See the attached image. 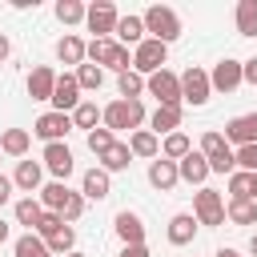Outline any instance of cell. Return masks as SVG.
Masks as SVG:
<instances>
[{
  "instance_id": "6da1fadb",
  "label": "cell",
  "mask_w": 257,
  "mask_h": 257,
  "mask_svg": "<svg viewBox=\"0 0 257 257\" xmlns=\"http://www.w3.org/2000/svg\"><path fill=\"white\" fill-rule=\"evenodd\" d=\"M145 32L153 36V40H161V44H173L177 36H181V16L169 8V4H153V8H145Z\"/></svg>"
},
{
  "instance_id": "7a4b0ae2",
  "label": "cell",
  "mask_w": 257,
  "mask_h": 257,
  "mask_svg": "<svg viewBox=\"0 0 257 257\" xmlns=\"http://www.w3.org/2000/svg\"><path fill=\"white\" fill-rule=\"evenodd\" d=\"M145 124V104L141 100H112L104 104V128L108 133H120V128H141Z\"/></svg>"
},
{
  "instance_id": "3957f363",
  "label": "cell",
  "mask_w": 257,
  "mask_h": 257,
  "mask_svg": "<svg viewBox=\"0 0 257 257\" xmlns=\"http://www.w3.org/2000/svg\"><path fill=\"white\" fill-rule=\"evenodd\" d=\"M165 60H169V44H161V40H153V36H145V40L133 48V72H141V76L161 72Z\"/></svg>"
},
{
  "instance_id": "277c9868",
  "label": "cell",
  "mask_w": 257,
  "mask_h": 257,
  "mask_svg": "<svg viewBox=\"0 0 257 257\" xmlns=\"http://www.w3.org/2000/svg\"><path fill=\"white\" fill-rule=\"evenodd\" d=\"M145 92L157 96V104H169V108H181V104H185V100H181V76L169 72V68L145 76Z\"/></svg>"
},
{
  "instance_id": "5b68a950",
  "label": "cell",
  "mask_w": 257,
  "mask_h": 257,
  "mask_svg": "<svg viewBox=\"0 0 257 257\" xmlns=\"http://www.w3.org/2000/svg\"><path fill=\"white\" fill-rule=\"evenodd\" d=\"M193 217H197V225H225V197L217 193V189H197V197H193Z\"/></svg>"
},
{
  "instance_id": "8992f818",
  "label": "cell",
  "mask_w": 257,
  "mask_h": 257,
  "mask_svg": "<svg viewBox=\"0 0 257 257\" xmlns=\"http://www.w3.org/2000/svg\"><path fill=\"white\" fill-rule=\"evenodd\" d=\"M209 92H213V84H209V72L205 68H185L181 72V100L185 104H193V108H201L205 100H209Z\"/></svg>"
},
{
  "instance_id": "52a82bcc",
  "label": "cell",
  "mask_w": 257,
  "mask_h": 257,
  "mask_svg": "<svg viewBox=\"0 0 257 257\" xmlns=\"http://www.w3.org/2000/svg\"><path fill=\"white\" fill-rule=\"evenodd\" d=\"M72 128H76V124H72V116H68V112H56V108H52V112H44V116H36V124H32V133H36L44 145L64 141Z\"/></svg>"
},
{
  "instance_id": "ba28073f",
  "label": "cell",
  "mask_w": 257,
  "mask_h": 257,
  "mask_svg": "<svg viewBox=\"0 0 257 257\" xmlns=\"http://www.w3.org/2000/svg\"><path fill=\"white\" fill-rule=\"evenodd\" d=\"M84 24H88V32H96V36H112L116 24H120V12H116L112 0H96V4H88Z\"/></svg>"
},
{
  "instance_id": "9c48e42d",
  "label": "cell",
  "mask_w": 257,
  "mask_h": 257,
  "mask_svg": "<svg viewBox=\"0 0 257 257\" xmlns=\"http://www.w3.org/2000/svg\"><path fill=\"white\" fill-rule=\"evenodd\" d=\"M209 84H213L217 92H233V88H241V84H245L241 60H233V56L217 60V64H213V72H209Z\"/></svg>"
},
{
  "instance_id": "30bf717a",
  "label": "cell",
  "mask_w": 257,
  "mask_h": 257,
  "mask_svg": "<svg viewBox=\"0 0 257 257\" xmlns=\"http://www.w3.org/2000/svg\"><path fill=\"white\" fill-rule=\"evenodd\" d=\"M76 104H80V84H76V72L56 76V88H52V108L72 116V108H76Z\"/></svg>"
},
{
  "instance_id": "8fae6325",
  "label": "cell",
  "mask_w": 257,
  "mask_h": 257,
  "mask_svg": "<svg viewBox=\"0 0 257 257\" xmlns=\"http://www.w3.org/2000/svg\"><path fill=\"white\" fill-rule=\"evenodd\" d=\"M44 169H48L56 181H68V173L76 169V161H72V149H68L64 141H56V145H44Z\"/></svg>"
},
{
  "instance_id": "7c38bea8",
  "label": "cell",
  "mask_w": 257,
  "mask_h": 257,
  "mask_svg": "<svg viewBox=\"0 0 257 257\" xmlns=\"http://www.w3.org/2000/svg\"><path fill=\"white\" fill-rule=\"evenodd\" d=\"M225 141L229 145H257V112H245V116H233L225 124Z\"/></svg>"
},
{
  "instance_id": "4fadbf2b",
  "label": "cell",
  "mask_w": 257,
  "mask_h": 257,
  "mask_svg": "<svg viewBox=\"0 0 257 257\" xmlns=\"http://www.w3.org/2000/svg\"><path fill=\"white\" fill-rule=\"evenodd\" d=\"M112 229H116L120 245H145V221H141L137 213L120 209V213H116V221H112Z\"/></svg>"
},
{
  "instance_id": "5bb4252c",
  "label": "cell",
  "mask_w": 257,
  "mask_h": 257,
  "mask_svg": "<svg viewBox=\"0 0 257 257\" xmlns=\"http://www.w3.org/2000/svg\"><path fill=\"white\" fill-rule=\"evenodd\" d=\"M177 173H181V181H189V185H201V189H205V181H209V161H205V153H201V149H193L185 161H177Z\"/></svg>"
},
{
  "instance_id": "9a60e30c",
  "label": "cell",
  "mask_w": 257,
  "mask_h": 257,
  "mask_svg": "<svg viewBox=\"0 0 257 257\" xmlns=\"http://www.w3.org/2000/svg\"><path fill=\"white\" fill-rule=\"evenodd\" d=\"M80 193H84V201H104V197L112 193V181H108V173H104L100 165H92V169L80 177Z\"/></svg>"
},
{
  "instance_id": "2e32d148",
  "label": "cell",
  "mask_w": 257,
  "mask_h": 257,
  "mask_svg": "<svg viewBox=\"0 0 257 257\" xmlns=\"http://www.w3.org/2000/svg\"><path fill=\"white\" fill-rule=\"evenodd\" d=\"M52 88H56V72L48 64H36L28 72V96L32 100H52Z\"/></svg>"
},
{
  "instance_id": "e0dca14e",
  "label": "cell",
  "mask_w": 257,
  "mask_h": 257,
  "mask_svg": "<svg viewBox=\"0 0 257 257\" xmlns=\"http://www.w3.org/2000/svg\"><path fill=\"white\" fill-rule=\"evenodd\" d=\"M40 181H44V165H40V161H20L16 173H12V185H16L20 193H28V197L40 189Z\"/></svg>"
},
{
  "instance_id": "ac0fdd59",
  "label": "cell",
  "mask_w": 257,
  "mask_h": 257,
  "mask_svg": "<svg viewBox=\"0 0 257 257\" xmlns=\"http://www.w3.org/2000/svg\"><path fill=\"white\" fill-rule=\"evenodd\" d=\"M177 181H181V173H177V161H165V157L149 161V185H153V189L169 193V189H173Z\"/></svg>"
},
{
  "instance_id": "d6986e66",
  "label": "cell",
  "mask_w": 257,
  "mask_h": 257,
  "mask_svg": "<svg viewBox=\"0 0 257 257\" xmlns=\"http://www.w3.org/2000/svg\"><path fill=\"white\" fill-rule=\"evenodd\" d=\"M197 229H201V225H197L193 213H177V217L169 221V245H177V249H181V245H193Z\"/></svg>"
},
{
  "instance_id": "ffe728a7",
  "label": "cell",
  "mask_w": 257,
  "mask_h": 257,
  "mask_svg": "<svg viewBox=\"0 0 257 257\" xmlns=\"http://www.w3.org/2000/svg\"><path fill=\"white\" fill-rule=\"evenodd\" d=\"M128 149H133V157L157 161V157H161V137H157L153 128H137V133L128 137Z\"/></svg>"
},
{
  "instance_id": "44dd1931",
  "label": "cell",
  "mask_w": 257,
  "mask_h": 257,
  "mask_svg": "<svg viewBox=\"0 0 257 257\" xmlns=\"http://www.w3.org/2000/svg\"><path fill=\"white\" fill-rule=\"evenodd\" d=\"M112 40H116V44H124V48H128V44L137 48V44L145 40V20H141V16H120V24H116Z\"/></svg>"
},
{
  "instance_id": "7402d4cb",
  "label": "cell",
  "mask_w": 257,
  "mask_h": 257,
  "mask_svg": "<svg viewBox=\"0 0 257 257\" xmlns=\"http://www.w3.org/2000/svg\"><path fill=\"white\" fill-rule=\"evenodd\" d=\"M84 52H88V44H84L80 36H72V32H64V36L56 40V56H60L64 64H76V68H80V64H84Z\"/></svg>"
},
{
  "instance_id": "603a6c76",
  "label": "cell",
  "mask_w": 257,
  "mask_h": 257,
  "mask_svg": "<svg viewBox=\"0 0 257 257\" xmlns=\"http://www.w3.org/2000/svg\"><path fill=\"white\" fill-rule=\"evenodd\" d=\"M28 145H32V133L28 128H4L0 133V153L4 157H24Z\"/></svg>"
},
{
  "instance_id": "cb8c5ba5",
  "label": "cell",
  "mask_w": 257,
  "mask_h": 257,
  "mask_svg": "<svg viewBox=\"0 0 257 257\" xmlns=\"http://www.w3.org/2000/svg\"><path fill=\"white\" fill-rule=\"evenodd\" d=\"M149 124H153V133L161 137H169V133H181V108H169V104H157V112L149 116Z\"/></svg>"
},
{
  "instance_id": "d4e9b609",
  "label": "cell",
  "mask_w": 257,
  "mask_h": 257,
  "mask_svg": "<svg viewBox=\"0 0 257 257\" xmlns=\"http://www.w3.org/2000/svg\"><path fill=\"white\" fill-rule=\"evenodd\" d=\"M96 161H100V169H104V173H124V169H128V161H133V149H128V141H116V145H112L104 157H96Z\"/></svg>"
},
{
  "instance_id": "484cf974",
  "label": "cell",
  "mask_w": 257,
  "mask_h": 257,
  "mask_svg": "<svg viewBox=\"0 0 257 257\" xmlns=\"http://www.w3.org/2000/svg\"><path fill=\"white\" fill-rule=\"evenodd\" d=\"M189 153H193L189 133H169V137L161 141V157H165V161H185Z\"/></svg>"
},
{
  "instance_id": "4316f807",
  "label": "cell",
  "mask_w": 257,
  "mask_h": 257,
  "mask_svg": "<svg viewBox=\"0 0 257 257\" xmlns=\"http://www.w3.org/2000/svg\"><path fill=\"white\" fill-rule=\"evenodd\" d=\"M68 185L64 181H48L44 189H40V205H44V213H60L64 209V201H68Z\"/></svg>"
},
{
  "instance_id": "83f0119b",
  "label": "cell",
  "mask_w": 257,
  "mask_h": 257,
  "mask_svg": "<svg viewBox=\"0 0 257 257\" xmlns=\"http://www.w3.org/2000/svg\"><path fill=\"white\" fill-rule=\"evenodd\" d=\"M40 217H44L40 197H20V201H16V225H28V233L40 225Z\"/></svg>"
},
{
  "instance_id": "f1b7e54d",
  "label": "cell",
  "mask_w": 257,
  "mask_h": 257,
  "mask_svg": "<svg viewBox=\"0 0 257 257\" xmlns=\"http://www.w3.org/2000/svg\"><path fill=\"white\" fill-rule=\"evenodd\" d=\"M112 52H116V40H112V36H92L84 60H88V64H112Z\"/></svg>"
},
{
  "instance_id": "f546056e",
  "label": "cell",
  "mask_w": 257,
  "mask_h": 257,
  "mask_svg": "<svg viewBox=\"0 0 257 257\" xmlns=\"http://www.w3.org/2000/svg\"><path fill=\"white\" fill-rule=\"evenodd\" d=\"M96 120H104V108H96L92 100H80V104L72 108V124H76V128L92 133V128H96Z\"/></svg>"
},
{
  "instance_id": "4dcf8cb0",
  "label": "cell",
  "mask_w": 257,
  "mask_h": 257,
  "mask_svg": "<svg viewBox=\"0 0 257 257\" xmlns=\"http://www.w3.org/2000/svg\"><path fill=\"white\" fill-rule=\"evenodd\" d=\"M225 217L233 221V225H257V201H229L225 205Z\"/></svg>"
},
{
  "instance_id": "1f68e13d",
  "label": "cell",
  "mask_w": 257,
  "mask_h": 257,
  "mask_svg": "<svg viewBox=\"0 0 257 257\" xmlns=\"http://www.w3.org/2000/svg\"><path fill=\"white\" fill-rule=\"evenodd\" d=\"M233 20H237L241 36H257V0H241L237 12H233Z\"/></svg>"
},
{
  "instance_id": "d6a6232c",
  "label": "cell",
  "mask_w": 257,
  "mask_h": 257,
  "mask_svg": "<svg viewBox=\"0 0 257 257\" xmlns=\"http://www.w3.org/2000/svg\"><path fill=\"white\" fill-rule=\"evenodd\" d=\"M116 92H120V100H141V92H145V76L141 72H120L116 76Z\"/></svg>"
},
{
  "instance_id": "836d02e7",
  "label": "cell",
  "mask_w": 257,
  "mask_h": 257,
  "mask_svg": "<svg viewBox=\"0 0 257 257\" xmlns=\"http://www.w3.org/2000/svg\"><path fill=\"white\" fill-rule=\"evenodd\" d=\"M12 253H16V257H52V253H48V245H44V237H36V233H24V237H16Z\"/></svg>"
},
{
  "instance_id": "e575fe53",
  "label": "cell",
  "mask_w": 257,
  "mask_h": 257,
  "mask_svg": "<svg viewBox=\"0 0 257 257\" xmlns=\"http://www.w3.org/2000/svg\"><path fill=\"white\" fill-rule=\"evenodd\" d=\"M44 245H48V253H52V257H64V253H72V249H76V229H72V225H64V229H60V233H52Z\"/></svg>"
},
{
  "instance_id": "d590c367",
  "label": "cell",
  "mask_w": 257,
  "mask_h": 257,
  "mask_svg": "<svg viewBox=\"0 0 257 257\" xmlns=\"http://www.w3.org/2000/svg\"><path fill=\"white\" fill-rule=\"evenodd\" d=\"M76 84H80V92H84V88H88V92H96V88L104 84V68H100V64H88V60H84V64L76 68Z\"/></svg>"
},
{
  "instance_id": "8d00e7d4",
  "label": "cell",
  "mask_w": 257,
  "mask_h": 257,
  "mask_svg": "<svg viewBox=\"0 0 257 257\" xmlns=\"http://www.w3.org/2000/svg\"><path fill=\"white\" fill-rule=\"evenodd\" d=\"M253 201V173H229V201Z\"/></svg>"
},
{
  "instance_id": "74e56055",
  "label": "cell",
  "mask_w": 257,
  "mask_h": 257,
  "mask_svg": "<svg viewBox=\"0 0 257 257\" xmlns=\"http://www.w3.org/2000/svg\"><path fill=\"white\" fill-rule=\"evenodd\" d=\"M88 16V4H80V0H60L56 4V20L60 24H80Z\"/></svg>"
},
{
  "instance_id": "f35d334b",
  "label": "cell",
  "mask_w": 257,
  "mask_h": 257,
  "mask_svg": "<svg viewBox=\"0 0 257 257\" xmlns=\"http://www.w3.org/2000/svg\"><path fill=\"white\" fill-rule=\"evenodd\" d=\"M112 145H116V137H112L108 128H92V133H88V153H92V157H104Z\"/></svg>"
},
{
  "instance_id": "ab89813d",
  "label": "cell",
  "mask_w": 257,
  "mask_h": 257,
  "mask_svg": "<svg viewBox=\"0 0 257 257\" xmlns=\"http://www.w3.org/2000/svg\"><path fill=\"white\" fill-rule=\"evenodd\" d=\"M225 149H229L225 133H205V137H201V153H205V161H213V157L225 153Z\"/></svg>"
},
{
  "instance_id": "60d3db41",
  "label": "cell",
  "mask_w": 257,
  "mask_h": 257,
  "mask_svg": "<svg viewBox=\"0 0 257 257\" xmlns=\"http://www.w3.org/2000/svg\"><path fill=\"white\" fill-rule=\"evenodd\" d=\"M60 217H64V225H72V221H80V217H84V193H68V201H64V209H60Z\"/></svg>"
},
{
  "instance_id": "b9f144b4",
  "label": "cell",
  "mask_w": 257,
  "mask_h": 257,
  "mask_svg": "<svg viewBox=\"0 0 257 257\" xmlns=\"http://www.w3.org/2000/svg\"><path fill=\"white\" fill-rule=\"evenodd\" d=\"M60 229H64V217H60V213H44V217H40V225H36L32 233L48 241V237H52V233H60Z\"/></svg>"
},
{
  "instance_id": "7bdbcfd3",
  "label": "cell",
  "mask_w": 257,
  "mask_h": 257,
  "mask_svg": "<svg viewBox=\"0 0 257 257\" xmlns=\"http://www.w3.org/2000/svg\"><path fill=\"white\" fill-rule=\"evenodd\" d=\"M233 157H237L241 173H257V145H241V149H233Z\"/></svg>"
},
{
  "instance_id": "ee69618b",
  "label": "cell",
  "mask_w": 257,
  "mask_h": 257,
  "mask_svg": "<svg viewBox=\"0 0 257 257\" xmlns=\"http://www.w3.org/2000/svg\"><path fill=\"white\" fill-rule=\"evenodd\" d=\"M241 72H245V84H257V56L241 60Z\"/></svg>"
},
{
  "instance_id": "f6af8a7d",
  "label": "cell",
  "mask_w": 257,
  "mask_h": 257,
  "mask_svg": "<svg viewBox=\"0 0 257 257\" xmlns=\"http://www.w3.org/2000/svg\"><path fill=\"white\" fill-rule=\"evenodd\" d=\"M12 189H16V185H12V177H4V173H0V205H8V201H12Z\"/></svg>"
},
{
  "instance_id": "bcb514c9",
  "label": "cell",
  "mask_w": 257,
  "mask_h": 257,
  "mask_svg": "<svg viewBox=\"0 0 257 257\" xmlns=\"http://www.w3.org/2000/svg\"><path fill=\"white\" fill-rule=\"evenodd\" d=\"M116 257H149V249H145V245H124Z\"/></svg>"
},
{
  "instance_id": "7dc6e473",
  "label": "cell",
  "mask_w": 257,
  "mask_h": 257,
  "mask_svg": "<svg viewBox=\"0 0 257 257\" xmlns=\"http://www.w3.org/2000/svg\"><path fill=\"white\" fill-rule=\"evenodd\" d=\"M8 56H12V44H8V36L0 32V60H8Z\"/></svg>"
},
{
  "instance_id": "c3c4849f",
  "label": "cell",
  "mask_w": 257,
  "mask_h": 257,
  "mask_svg": "<svg viewBox=\"0 0 257 257\" xmlns=\"http://www.w3.org/2000/svg\"><path fill=\"white\" fill-rule=\"evenodd\" d=\"M213 257H241V253H237V249H217Z\"/></svg>"
},
{
  "instance_id": "681fc988",
  "label": "cell",
  "mask_w": 257,
  "mask_h": 257,
  "mask_svg": "<svg viewBox=\"0 0 257 257\" xmlns=\"http://www.w3.org/2000/svg\"><path fill=\"white\" fill-rule=\"evenodd\" d=\"M4 241H8V225L0 221V245H4Z\"/></svg>"
},
{
  "instance_id": "f907efd6",
  "label": "cell",
  "mask_w": 257,
  "mask_h": 257,
  "mask_svg": "<svg viewBox=\"0 0 257 257\" xmlns=\"http://www.w3.org/2000/svg\"><path fill=\"white\" fill-rule=\"evenodd\" d=\"M249 253H253V257H257V233H253V237H249Z\"/></svg>"
},
{
  "instance_id": "816d5d0a",
  "label": "cell",
  "mask_w": 257,
  "mask_h": 257,
  "mask_svg": "<svg viewBox=\"0 0 257 257\" xmlns=\"http://www.w3.org/2000/svg\"><path fill=\"white\" fill-rule=\"evenodd\" d=\"M253 201H257V173H253Z\"/></svg>"
},
{
  "instance_id": "f5cc1de1",
  "label": "cell",
  "mask_w": 257,
  "mask_h": 257,
  "mask_svg": "<svg viewBox=\"0 0 257 257\" xmlns=\"http://www.w3.org/2000/svg\"><path fill=\"white\" fill-rule=\"evenodd\" d=\"M64 257H84V253H80V249H72V253H64Z\"/></svg>"
},
{
  "instance_id": "db71d44e",
  "label": "cell",
  "mask_w": 257,
  "mask_h": 257,
  "mask_svg": "<svg viewBox=\"0 0 257 257\" xmlns=\"http://www.w3.org/2000/svg\"><path fill=\"white\" fill-rule=\"evenodd\" d=\"M0 157H4V153H0Z\"/></svg>"
}]
</instances>
